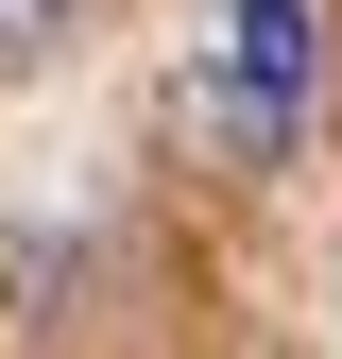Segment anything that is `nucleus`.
<instances>
[{
  "label": "nucleus",
  "instance_id": "1",
  "mask_svg": "<svg viewBox=\"0 0 342 359\" xmlns=\"http://www.w3.org/2000/svg\"><path fill=\"white\" fill-rule=\"evenodd\" d=\"M86 34V0H0V69H34V52H69Z\"/></svg>",
  "mask_w": 342,
  "mask_h": 359
}]
</instances>
